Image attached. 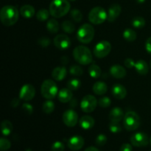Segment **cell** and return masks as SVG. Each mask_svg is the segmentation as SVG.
<instances>
[{
  "label": "cell",
  "mask_w": 151,
  "mask_h": 151,
  "mask_svg": "<svg viewBox=\"0 0 151 151\" xmlns=\"http://www.w3.org/2000/svg\"><path fill=\"white\" fill-rule=\"evenodd\" d=\"M68 147L73 151L80 150L84 145V139L81 136H73L69 139Z\"/></svg>",
  "instance_id": "cell-14"
},
{
  "label": "cell",
  "mask_w": 151,
  "mask_h": 151,
  "mask_svg": "<svg viewBox=\"0 0 151 151\" xmlns=\"http://www.w3.org/2000/svg\"><path fill=\"white\" fill-rule=\"evenodd\" d=\"M50 10H47V9H41L38 10L36 13V18L39 22H44V21L47 20L50 16Z\"/></svg>",
  "instance_id": "cell-32"
},
{
  "label": "cell",
  "mask_w": 151,
  "mask_h": 151,
  "mask_svg": "<svg viewBox=\"0 0 151 151\" xmlns=\"http://www.w3.org/2000/svg\"><path fill=\"white\" fill-rule=\"evenodd\" d=\"M94 27L89 24H84L78 29L77 32V38L83 44H88L93 40L94 37Z\"/></svg>",
  "instance_id": "cell-4"
},
{
  "label": "cell",
  "mask_w": 151,
  "mask_h": 151,
  "mask_svg": "<svg viewBox=\"0 0 151 151\" xmlns=\"http://www.w3.org/2000/svg\"><path fill=\"white\" fill-rule=\"evenodd\" d=\"M111 93L114 97L118 100H122L127 95V90L124 86L121 84H115L111 88Z\"/></svg>",
  "instance_id": "cell-16"
},
{
  "label": "cell",
  "mask_w": 151,
  "mask_h": 151,
  "mask_svg": "<svg viewBox=\"0 0 151 151\" xmlns=\"http://www.w3.org/2000/svg\"><path fill=\"white\" fill-rule=\"evenodd\" d=\"M69 106L72 108H75L77 106H78V100L75 98H72V100L69 102Z\"/></svg>",
  "instance_id": "cell-47"
},
{
  "label": "cell",
  "mask_w": 151,
  "mask_h": 151,
  "mask_svg": "<svg viewBox=\"0 0 151 151\" xmlns=\"http://www.w3.org/2000/svg\"><path fill=\"white\" fill-rule=\"evenodd\" d=\"M97 103L98 102L94 96L88 94L83 97V98L81 100V108L83 111L85 113H91L95 110Z\"/></svg>",
  "instance_id": "cell-9"
},
{
  "label": "cell",
  "mask_w": 151,
  "mask_h": 151,
  "mask_svg": "<svg viewBox=\"0 0 151 151\" xmlns=\"http://www.w3.org/2000/svg\"><path fill=\"white\" fill-rule=\"evenodd\" d=\"M67 75V71L64 66H58L52 72V77L56 81H61Z\"/></svg>",
  "instance_id": "cell-20"
},
{
  "label": "cell",
  "mask_w": 151,
  "mask_h": 151,
  "mask_svg": "<svg viewBox=\"0 0 151 151\" xmlns=\"http://www.w3.org/2000/svg\"><path fill=\"white\" fill-rule=\"evenodd\" d=\"M141 120L138 114L134 111H128L123 118L124 128L128 131H133L138 129L140 126Z\"/></svg>",
  "instance_id": "cell-6"
},
{
  "label": "cell",
  "mask_w": 151,
  "mask_h": 151,
  "mask_svg": "<svg viewBox=\"0 0 151 151\" xmlns=\"http://www.w3.org/2000/svg\"><path fill=\"white\" fill-rule=\"evenodd\" d=\"M110 74L114 78L121 79V78H123L126 76L127 72L123 66L115 64L110 68Z\"/></svg>",
  "instance_id": "cell-17"
},
{
  "label": "cell",
  "mask_w": 151,
  "mask_h": 151,
  "mask_svg": "<svg viewBox=\"0 0 151 151\" xmlns=\"http://www.w3.org/2000/svg\"><path fill=\"white\" fill-rule=\"evenodd\" d=\"M96 145L98 146H103L107 142V137L105 134H100L95 139Z\"/></svg>",
  "instance_id": "cell-39"
},
{
  "label": "cell",
  "mask_w": 151,
  "mask_h": 151,
  "mask_svg": "<svg viewBox=\"0 0 151 151\" xmlns=\"http://www.w3.org/2000/svg\"><path fill=\"white\" fill-rule=\"evenodd\" d=\"M1 134L4 136H9L13 131V125L9 120H3L1 123Z\"/></svg>",
  "instance_id": "cell-26"
},
{
  "label": "cell",
  "mask_w": 151,
  "mask_h": 151,
  "mask_svg": "<svg viewBox=\"0 0 151 151\" xmlns=\"http://www.w3.org/2000/svg\"><path fill=\"white\" fill-rule=\"evenodd\" d=\"M71 8L68 0H52L50 4V13L55 18H61L67 14Z\"/></svg>",
  "instance_id": "cell-2"
},
{
  "label": "cell",
  "mask_w": 151,
  "mask_h": 151,
  "mask_svg": "<svg viewBox=\"0 0 151 151\" xmlns=\"http://www.w3.org/2000/svg\"><path fill=\"white\" fill-rule=\"evenodd\" d=\"M81 82L80 80L76 79V78H73V79L69 80L67 82L66 84V86L69 89H70L71 91H75V90H78V88L81 87Z\"/></svg>",
  "instance_id": "cell-33"
},
{
  "label": "cell",
  "mask_w": 151,
  "mask_h": 151,
  "mask_svg": "<svg viewBox=\"0 0 151 151\" xmlns=\"http://www.w3.org/2000/svg\"><path fill=\"white\" fill-rule=\"evenodd\" d=\"M19 10L13 5H5L0 10V19L3 25L10 27L19 20Z\"/></svg>",
  "instance_id": "cell-1"
},
{
  "label": "cell",
  "mask_w": 151,
  "mask_h": 151,
  "mask_svg": "<svg viewBox=\"0 0 151 151\" xmlns=\"http://www.w3.org/2000/svg\"><path fill=\"white\" fill-rule=\"evenodd\" d=\"M132 25L137 29H142L145 26V19L142 16H136L133 19Z\"/></svg>",
  "instance_id": "cell-29"
},
{
  "label": "cell",
  "mask_w": 151,
  "mask_h": 151,
  "mask_svg": "<svg viewBox=\"0 0 151 151\" xmlns=\"http://www.w3.org/2000/svg\"><path fill=\"white\" fill-rule=\"evenodd\" d=\"M111 50V44L108 41H101L97 43L94 47L93 53L97 58H103L110 53Z\"/></svg>",
  "instance_id": "cell-8"
},
{
  "label": "cell",
  "mask_w": 151,
  "mask_h": 151,
  "mask_svg": "<svg viewBox=\"0 0 151 151\" xmlns=\"http://www.w3.org/2000/svg\"><path fill=\"white\" fill-rule=\"evenodd\" d=\"M35 8L30 4H24L20 8V13L24 18L31 19L35 15Z\"/></svg>",
  "instance_id": "cell-23"
},
{
  "label": "cell",
  "mask_w": 151,
  "mask_h": 151,
  "mask_svg": "<svg viewBox=\"0 0 151 151\" xmlns=\"http://www.w3.org/2000/svg\"><path fill=\"white\" fill-rule=\"evenodd\" d=\"M52 151H63L65 149V146L63 142H55L52 145Z\"/></svg>",
  "instance_id": "cell-40"
},
{
  "label": "cell",
  "mask_w": 151,
  "mask_h": 151,
  "mask_svg": "<svg viewBox=\"0 0 151 151\" xmlns=\"http://www.w3.org/2000/svg\"><path fill=\"white\" fill-rule=\"evenodd\" d=\"M136 1L138 3H139V4H142V3H144L145 1V0H136Z\"/></svg>",
  "instance_id": "cell-50"
},
{
  "label": "cell",
  "mask_w": 151,
  "mask_h": 151,
  "mask_svg": "<svg viewBox=\"0 0 151 151\" xmlns=\"http://www.w3.org/2000/svg\"><path fill=\"white\" fill-rule=\"evenodd\" d=\"M150 151H151V150H150Z\"/></svg>",
  "instance_id": "cell-54"
},
{
  "label": "cell",
  "mask_w": 151,
  "mask_h": 151,
  "mask_svg": "<svg viewBox=\"0 0 151 151\" xmlns=\"http://www.w3.org/2000/svg\"><path fill=\"white\" fill-rule=\"evenodd\" d=\"M69 1H76V0H69Z\"/></svg>",
  "instance_id": "cell-51"
},
{
  "label": "cell",
  "mask_w": 151,
  "mask_h": 151,
  "mask_svg": "<svg viewBox=\"0 0 151 151\" xmlns=\"http://www.w3.org/2000/svg\"><path fill=\"white\" fill-rule=\"evenodd\" d=\"M124 112L121 108L115 107L111 110L109 113V119L111 122H119L124 118Z\"/></svg>",
  "instance_id": "cell-18"
},
{
  "label": "cell",
  "mask_w": 151,
  "mask_h": 151,
  "mask_svg": "<svg viewBox=\"0 0 151 151\" xmlns=\"http://www.w3.org/2000/svg\"><path fill=\"white\" fill-rule=\"evenodd\" d=\"M35 95V89L31 84H25L22 87L19 92V98L24 101L32 100Z\"/></svg>",
  "instance_id": "cell-12"
},
{
  "label": "cell",
  "mask_w": 151,
  "mask_h": 151,
  "mask_svg": "<svg viewBox=\"0 0 151 151\" xmlns=\"http://www.w3.org/2000/svg\"><path fill=\"white\" fill-rule=\"evenodd\" d=\"M137 33L135 31L130 28H127L123 32V38L126 40L127 41L132 42L137 39Z\"/></svg>",
  "instance_id": "cell-28"
},
{
  "label": "cell",
  "mask_w": 151,
  "mask_h": 151,
  "mask_svg": "<svg viewBox=\"0 0 151 151\" xmlns=\"http://www.w3.org/2000/svg\"><path fill=\"white\" fill-rule=\"evenodd\" d=\"M131 143L132 145L137 147H145L149 144V137L145 133L137 132L133 134L131 137Z\"/></svg>",
  "instance_id": "cell-10"
},
{
  "label": "cell",
  "mask_w": 151,
  "mask_h": 151,
  "mask_svg": "<svg viewBox=\"0 0 151 151\" xmlns=\"http://www.w3.org/2000/svg\"><path fill=\"white\" fill-rule=\"evenodd\" d=\"M69 73L73 76L80 77L83 74V70L81 66H78V65H72L69 68Z\"/></svg>",
  "instance_id": "cell-35"
},
{
  "label": "cell",
  "mask_w": 151,
  "mask_h": 151,
  "mask_svg": "<svg viewBox=\"0 0 151 151\" xmlns=\"http://www.w3.org/2000/svg\"><path fill=\"white\" fill-rule=\"evenodd\" d=\"M84 151H100L97 147H93V146H91V147H87Z\"/></svg>",
  "instance_id": "cell-49"
},
{
  "label": "cell",
  "mask_w": 151,
  "mask_h": 151,
  "mask_svg": "<svg viewBox=\"0 0 151 151\" xmlns=\"http://www.w3.org/2000/svg\"><path fill=\"white\" fill-rule=\"evenodd\" d=\"M54 44L59 50H66L71 46V40L65 34H60L55 37Z\"/></svg>",
  "instance_id": "cell-13"
},
{
  "label": "cell",
  "mask_w": 151,
  "mask_h": 151,
  "mask_svg": "<svg viewBox=\"0 0 151 151\" xmlns=\"http://www.w3.org/2000/svg\"><path fill=\"white\" fill-rule=\"evenodd\" d=\"M150 145H151V137H150Z\"/></svg>",
  "instance_id": "cell-52"
},
{
  "label": "cell",
  "mask_w": 151,
  "mask_h": 151,
  "mask_svg": "<svg viewBox=\"0 0 151 151\" xmlns=\"http://www.w3.org/2000/svg\"><path fill=\"white\" fill-rule=\"evenodd\" d=\"M59 24L56 19H50L47 23V29L50 33H57L59 30Z\"/></svg>",
  "instance_id": "cell-27"
},
{
  "label": "cell",
  "mask_w": 151,
  "mask_h": 151,
  "mask_svg": "<svg viewBox=\"0 0 151 151\" xmlns=\"http://www.w3.org/2000/svg\"><path fill=\"white\" fill-rule=\"evenodd\" d=\"M38 43L41 47H44V48H46V47H48L51 44V41L49 38L47 37H41L38 40Z\"/></svg>",
  "instance_id": "cell-41"
},
{
  "label": "cell",
  "mask_w": 151,
  "mask_h": 151,
  "mask_svg": "<svg viewBox=\"0 0 151 151\" xmlns=\"http://www.w3.org/2000/svg\"><path fill=\"white\" fill-rule=\"evenodd\" d=\"M132 146L128 143H125L121 146L119 151H132Z\"/></svg>",
  "instance_id": "cell-44"
},
{
  "label": "cell",
  "mask_w": 151,
  "mask_h": 151,
  "mask_svg": "<svg viewBox=\"0 0 151 151\" xmlns=\"http://www.w3.org/2000/svg\"><path fill=\"white\" fill-rule=\"evenodd\" d=\"M11 147V143L7 139L1 137L0 139V150L1 151H7Z\"/></svg>",
  "instance_id": "cell-36"
},
{
  "label": "cell",
  "mask_w": 151,
  "mask_h": 151,
  "mask_svg": "<svg viewBox=\"0 0 151 151\" xmlns=\"http://www.w3.org/2000/svg\"><path fill=\"white\" fill-rule=\"evenodd\" d=\"M135 61L133 60L131 58H126L124 61V64L128 69H131V68L134 67L135 66Z\"/></svg>",
  "instance_id": "cell-43"
},
{
  "label": "cell",
  "mask_w": 151,
  "mask_h": 151,
  "mask_svg": "<svg viewBox=\"0 0 151 151\" xmlns=\"http://www.w3.org/2000/svg\"><path fill=\"white\" fill-rule=\"evenodd\" d=\"M58 100L62 103H69L70 100L73 98V94L72 91L68 88H63L59 91L58 94Z\"/></svg>",
  "instance_id": "cell-19"
},
{
  "label": "cell",
  "mask_w": 151,
  "mask_h": 151,
  "mask_svg": "<svg viewBox=\"0 0 151 151\" xmlns=\"http://www.w3.org/2000/svg\"><path fill=\"white\" fill-rule=\"evenodd\" d=\"M62 29L66 33H72L75 30V26L71 21H64L62 23Z\"/></svg>",
  "instance_id": "cell-30"
},
{
  "label": "cell",
  "mask_w": 151,
  "mask_h": 151,
  "mask_svg": "<svg viewBox=\"0 0 151 151\" xmlns=\"http://www.w3.org/2000/svg\"><path fill=\"white\" fill-rule=\"evenodd\" d=\"M122 8L119 4H114L109 7L108 11L107 20L109 22H114L120 15Z\"/></svg>",
  "instance_id": "cell-15"
},
{
  "label": "cell",
  "mask_w": 151,
  "mask_h": 151,
  "mask_svg": "<svg viewBox=\"0 0 151 151\" xmlns=\"http://www.w3.org/2000/svg\"><path fill=\"white\" fill-rule=\"evenodd\" d=\"M63 122L66 126L68 127H75L78 122V115L76 112L72 109L66 110L63 114Z\"/></svg>",
  "instance_id": "cell-11"
},
{
  "label": "cell",
  "mask_w": 151,
  "mask_h": 151,
  "mask_svg": "<svg viewBox=\"0 0 151 151\" xmlns=\"http://www.w3.org/2000/svg\"><path fill=\"white\" fill-rule=\"evenodd\" d=\"M73 57L78 63L88 65L92 62V53L88 47L85 46H78L73 50Z\"/></svg>",
  "instance_id": "cell-3"
},
{
  "label": "cell",
  "mask_w": 151,
  "mask_h": 151,
  "mask_svg": "<svg viewBox=\"0 0 151 151\" xmlns=\"http://www.w3.org/2000/svg\"><path fill=\"white\" fill-rule=\"evenodd\" d=\"M111 100L109 97H103L98 101V105L102 108H108L111 106Z\"/></svg>",
  "instance_id": "cell-38"
},
{
  "label": "cell",
  "mask_w": 151,
  "mask_h": 151,
  "mask_svg": "<svg viewBox=\"0 0 151 151\" xmlns=\"http://www.w3.org/2000/svg\"><path fill=\"white\" fill-rule=\"evenodd\" d=\"M60 63L63 65L67 64L69 63V58H68L67 56H63V57H61V58H60Z\"/></svg>",
  "instance_id": "cell-48"
},
{
  "label": "cell",
  "mask_w": 151,
  "mask_h": 151,
  "mask_svg": "<svg viewBox=\"0 0 151 151\" xmlns=\"http://www.w3.org/2000/svg\"><path fill=\"white\" fill-rule=\"evenodd\" d=\"M94 123H95V121H94V118L88 115L83 116L79 120L80 125L84 130H89L92 128L94 127Z\"/></svg>",
  "instance_id": "cell-21"
},
{
  "label": "cell",
  "mask_w": 151,
  "mask_h": 151,
  "mask_svg": "<svg viewBox=\"0 0 151 151\" xmlns=\"http://www.w3.org/2000/svg\"><path fill=\"white\" fill-rule=\"evenodd\" d=\"M108 13L102 7H95L90 10L88 19L93 24H103L107 19Z\"/></svg>",
  "instance_id": "cell-7"
},
{
  "label": "cell",
  "mask_w": 151,
  "mask_h": 151,
  "mask_svg": "<svg viewBox=\"0 0 151 151\" xmlns=\"http://www.w3.org/2000/svg\"><path fill=\"white\" fill-rule=\"evenodd\" d=\"M22 109L27 114H31L33 112V107L29 103H24L22 105Z\"/></svg>",
  "instance_id": "cell-42"
},
{
  "label": "cell",
  "mask_w": 151,
  "mask_h": 151,
  "mask_svg": "<svg viewBox=\"0 0 151 151\" xmlns=\"http://www.w3.org/2000/svg\"><path fill=\"white\" fill-rule=\"evenodd\" d=\"M145 49L147 52L151 55V37L148 38L145 42Z\"/></svg>",
  "instance_id": "cell-45"
},
{
  "label": "cell",
  "mask_w": 151,
  "mask_h": 151,
  "mask_svg": "<svg viewBox=\"0 0 151 151\" xmlns=\"http://www.w3.org/2000/svg\"><path fill=\"white\" fill-rule=\"evenodd\" d=\"M41 93L43 97L47 100H52L55 98L58 94L57 84L52 80H45L41 84Z\"/></svg>",
  "instance_id": "cell-5"
},
{
  "label": "cell",
  "mask_w": 151,
  "mask_h": 151,
  "mask_svg": "<svg viewBox=\"0 0 151 151\" xmlns=\"http://www.w3.org/2000/svg\"><path fill=\"white\" fill-rule=\"evenodd\" d=\"M20 103V98H14L11 101V106L12 107H17L19 104Z\"/></svg>",
  "instance_id": "cell-46"
},
{
  "label": "cell",
  "mask_w": 151,
  "mask_h": 151,
  "mask_svg": "<svg viewBox=\"0 0 151 151\" xmlns=\"http://www.w3.org/2000/svg\"><path fill=\"white\" fill-rule=\"evenodd\" d=\"M150 67H151V60H150Z\"/></svg>",
  "instance_id": "cell-53"
},
{
  "label": "cell",
  "mask_w": 151,
  "mask_h": 151,
  "mask_svg": "<svg viewBox=\"0 0 151 151\" xmlns=\"http://www.w3.org/2000/svg\"><path fill=\"white\" fill-rule=\"evenodd\" d=\"M88 72L90 76L92 78H99L101 76L102 74L100 67L95 63H92L91 65H90Z\"/></svg>",
  "instance_id": "cell-25"
},
{
  "label": "cell",
  "mask_w": 151,
  "mask_h": 151,
  "mask_svg": "<svg viewBox=\"0 0 151 151\" xmlns=\"http://www.w3.org/2000/svg\"><path fill=\"white\" fill-rule=\"evenodd\" d=\"M136 71L141 75H145L148 73L149 67L147 62L144 60H139L135 63Z\"/></svg>",
  "instance_id": "cell-24"
},
{
  "label": "cell",
  "mask_w": 151,
  "mask_h": 151,
  "mask_svg": "<svg viewBox=\"0 0 151 151\" xmlns=\"http://www.w3.org/2000/svg\"><path fill=\"white\" fill-rule=\"evenodd\" d=\"M42 110L45 114H51L55 110V103L51 100H47L42 106Z\"/></svg>",
  "instance_id": "cell-31"
},
{
  "label": "cell",
  "mask_w": 151,
  "mask_h": 151,
  "mask_svg": "<svg viewBox=\"0 0 151 151\" xmlns=\"http://www.w3.org/2000/svg\"><path fill=\"white\" fill-rule=\"evenodd\" d=\"M109 131L113 134H118L122 131V127L119 122H111V123L109 124Z\"/></svg>",
  "instance_id": "cell-37"
},
{
  "label": "cell",
  "mask_w": 151,
  "mask_h": 151,
  "mask_svg": "<svg viewBox=\"0 0 151 151\" xmlns=\"http://www.w3.org/2000/svg\"><path fill=\"white\" fill-rule=\"evenodd\" d=\"M92 90L94 94H96L97 95H103L107 91L108 86L106 83L103 82V81H97L93 85Z\"/></svg>",
  "instance_id": "cell-22"
},
{
  "label": "cell",
  "mask_w": 151,
  "mask_h": 151,
  "mask_svg": "<svg viewBox=\"0 0 151 151\" xmlns=\"http://www.w3.org/2000/svg\"><path fill=\"white\" fill-rule=\"evenodd\" d=\"M70 16L75 22H81L83 19V14L78 9H72L70 12Z\"/></svg>",
  "instance_id": "cell-34"
}]
</instances>
